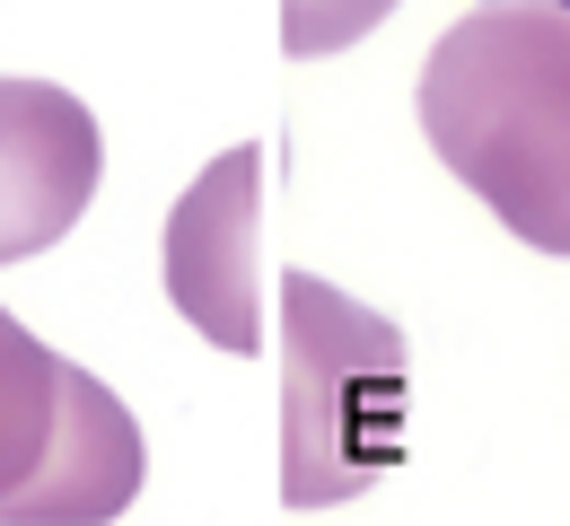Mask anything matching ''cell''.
I'll return each instance as SVG.
<instances>
[{"instance_id": "7a4b0ae2", "label": "cell", "mask_w": 570, "mask_h": 526, "mask_svg": "<svg viewBox=\"0 0 570 526\" xmlns=\"http://www.w3.org/2000/svg\"><path fill=\"white\" fill-rule=\"evenodd\" d=\"M404 334L316 272H282V500H360L404 456Z\"/></svg>"}, {"instance_id": "8992f818", "label": "cell", "mask_w": 570, "mask_h": 526, "mask_svg": "<svg viewBox=\"0 0 570 526\" xmlns=\"http://www.w3.org/2000/svg\"><path fill=\"white\" fill-rule=\"evenodd\" d=\"M62 369H71V360H53V351L0 307V518H9V500L36 483V465H45V448H53Z\"/></svg>"}, {"instance_id": "ba28073f", "label": "cell", "mask_w": 570, "mask_h": 526, "mask_svg": "<svg viewBox=\"0 0 570 526\" xmlns=\"http://www.w3.org/2000/svg\"><path fill=\"white\" fill-rule=\"evenodd\" d=\"M553 9H570V0H553Z\"/></svg>"}, {"instance_id": "3957f363", "label": "cell", "mask_w": 570, "mask_h": 526, "mask_svg": "<svg viewBox=\"0 0 570 526\" xmlns=\"http://www.w3.org/2000/svg\"><path fill=\"white\" fill-rule=\"evenodd\" d=\"M167 299L203 343L264 351V150H219L167 211Z\"/></svg>"}, {"instance_id": "277c9868", "label": "cell", "mask_w": 570, "mask_h": 526, "mask_svg": "<svg viewBox=\"0 0 570 526\" xmlns=\"http://www.w3.org/2000/svg\"><path fill=\"white\" fill-rule=\"evenodd\" d=\"M106 176L97 123L53 79H0V264L62 246Z\"/></svg>"}, {"instance_id": "5b68a950", "label": "cell", "mask_w": 570, "mask_h": 526, "mask_svg": "<svg viewBox=\"0 0 570 526\" xmlns=\"http://www.w3.org/2000/svg\"><path fill=\"white\" fill-rule=\"evenodd\" d=\"M141 492V430L88 369H62V421L9 518H115Z\"/></svg>"}, {"instance_id": "6da1fadb", "label": "cell", "mask_w": 570, "mask_h": 526, "mask_svg": "<svg viewBox=\"0 0 570 526\" xmlns=\"http://www.w3.org/2000/svg\"><path fill=\"white\" fill-rule=\"evenodd\" d=\"M422 132L509 237L570 255V9L483 0L422 62Z\"/></svg>"}, {"instance_id": "52a82bcc", "label": "cell", "mask_w": 570, "mask_h": 526, "mask_svg": "<svg viewBox=\"0 0 570 526\" xmlns=\"http://www.w3.org/2000/svg\"><path fill=\"white\" fill-rule=\"evenodd\" d=\"M386 9H395V0H282V53H298V62L343 53V44H360Z\"/></svg>"}]
</instances>
